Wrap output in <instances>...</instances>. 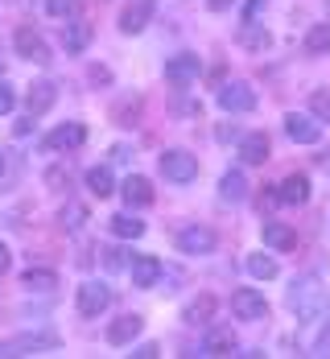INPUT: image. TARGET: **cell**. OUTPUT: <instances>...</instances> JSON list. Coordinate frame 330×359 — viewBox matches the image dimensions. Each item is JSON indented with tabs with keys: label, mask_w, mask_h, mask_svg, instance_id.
I'll return each instance as SVG.
<instances>
[{
	"label": "cell",
	"mask_w": 330,
	"mask_h": 359,
	"mask_svg": "<svg viewBox=\"0 0 330 359\" xmlns=\"http://www.w3.org/2000/svg\"><path fill=\"white\" fill-rule=\"evenodd\" d=\"M235 347H240V339H235L231 326H215V330H207V339H202V355H231Z\"/></svg>",
	"instance_id": "ac0fdd59"
},
{
	"label": "cell",
	"mask_w": 330,
	"mask_h": 359,
	"mask_svg": "<svg viewBox=\"0 0 330 359\" xmlns=\"http://www.w3.org/2000/svg\"><path fill=\"white\" fill-rule=\"evenodd\" d=\"M207 8L211 13H223V8H231V0H207Z\"/></svg>",
	"instance_id": "f35d334b"
},
{
	"label": "cell",
	"mask_w": 330,
	"mask_h": 359,
	"mask_svg": "<svg viewBox=\"0 0 330 359\" xmlns=\"http://www.w3.org/2000/svg\"><path fill=\"white\" fill-rule=\"evenodd\" d=\"M120 194H124V203H128L132 211H141V207H149V203H153V182L141 178V174H132V178H124Z\"/></svg>",
	"instance_id": "e0dca14e"
},
{
	"label": "cell",
	"mask_w": 330,
	"mask_h": 359,
	"mask_svg": "<svg viewBox=\"0 0 330 359\" xmlns=\"http://www.w3.org/2000/svg\"><path fill=\"white\" fill-rule=\"evenodd\" d=\"M231 310H235V318H248V323L268 318V302H264V293H256V289H235L231 293Z\"/></svg>",
	"instance_id": "8992f818"
},
{
	"label": "cell",
	"mask_w": 330,
	"mask_h": 359,
	"mask_svg": "<svg viewBox=\"0 0 330 359\" xmlns=\"http://www.w3.org/2000/svg\"><path fill=\"white\" fill-rule=\"evenodd\" d=\"M260 231H264V244H268L273 252H294L297 248V231L294 227H285L281 219H264Z\"/></svg>",
	"instance_id": "9a60e30c"
},
{
	"label": "cell",
	"mask_w": 330,
	"mask_h": 359,
	"mask_svg": "<svg viewBox=\"0 0 330 359\" xmlns=\"http://www.w3.org/2000/svg\"><path fill=\"white\" fill-rule=\"evenodd\" d=\"M240 161L244 165H264L268 161V137L264 133H244L240 137Z\"/></svg>",
	"instance_id": "ffe728a7"
},
{
	"label": "cell",
	"mask_w": 330,
	"mask_h": 359,
	"mask_svg": "<svg viewBox=\"0 0 330 359\" xmlns=\"http://www.w3.org/2000/svg\"><path fill=\"white\" fill-rule=\"evenodd\" d=\"M111 231L120 236V240H141L145 236V223L132 215H111Z\"/></svg>",
	"instance_id": "4316f807"
},
{
	"label": "cell",
	"mask_w": 330,
	"mask_h": 359,
	"mask_svg": "<svg viewBox=\"0 0 330 359\" xmlns=\"http://www.w3.org/2000/svg\"><path fill=\"white\" fill-rule=\"evenodd\" d=\"M13 46H17V54H21V58H29V62H41V67L54 58V54H50V46H46V37L37 34L34 25H21V29L13 34Z\"/></svg>",
	"instance_id": "277c9868"
},
{
	"label": "cell",
	"mask_w": 330,
	"mask_h": 359,
	"mask_svg": "<svg viewBox=\"0 0 330 359\" xmlns=\"http://www.w3.org/2000/svg\"><path fill=\"white\" fill-rule=\"evenodd\" d=\"M111 157L124 165V161H132V149H128V144H116V149H111Z\"/></svg>",
	"instance_id": "74e56055"
},
{
	"label": "cell",
	"mask_w": 330,
	"mask_h": 359,
	"mask_svg": "<svg viewBox=\"0 0 330 359\" xmlns=\"http://www.w3.org/2000/svg\"><path fill=\"white\" fill-rule=\"evenodd\" d=\"M248 273H252L256 281H273V277H277V260L264 256V252H252V256H248Z\"/></svg>",
	"instance_id": "83f0119b"
},
{
	"label": "cell",
	"mask_w": 330,
	"mask_h": 359,
	"mask_svg": "<svg viewBox=\"0 0 330 359\" xmlns=\"http://www.w3.org/2000/svg\"><path fill=\"white\" fill-rule=\"evenodd\" d=\"M161 174L170 182H178V186H186V182L198 178V157L186 153V149H170V153H161Z\"/></svg>",
	"instance_id": "7a4b0ae2"
},
{
	"label": "cell",
	"mask_w": 330,
	"mask_h": 359,
	"mask_svg": "<svg viewBox=\"0 0 330 359\" xmlns=\"http://www.w3.org/2000/svg\"><path fill=\"white\" fill-rule=\"evenodd\" d=\"M326 50H330V21H322L305 34V54H326Z\"/></svg>",
	"instance_id": "f1b7e54d"
},
{
	"label": "cell",
	"mask_w": 330,
	"mask_h": 359,
	"mask_svg": "<svg viewBox=\"0 0 330 359\" xmlns=\"http://www.w3.org/2000/svg\"><path fill=\"white\" fill-rule=\"evenodd\" d=\"M277 198H281L285 207H301V203H310V178H305V174H289V178L277 186Z\"/></svg>",
	"instance_id": "d6986e66"
},
{
	"label": "cell",
	"mask_w": 330,
	"mask_h": 359,
	"mask_svg": "<svg viewBox=\"0 0 330 359\" xmlns=\"http://www.w3.org/2000/svg\"><path fill=\"white\" fill-rule=\"evenodd\" d=\"M141 330H145V318H141V314H124V318H116V323L108 326V343L111 347H128Z\"/></svg>",
	"instance_id": "2e32d148"
},
{
	"label": "cell",
	"mask_w": 330,
	"mask_h": 359,
	"mask_svg": "<svg viewBox=\"0 0 330 359\" xmlns=\"http://www.w3.org/2000/svg\"><path fill=\"white\" fill-rule=\"evenodd\" d=\"M157 13V0H128L120 13V34H141Z\"/></svg>",
	"instance_id": "ba28073f"
},
{
	"label": "cell",
	"mask_w": 330,
	"mask_h": 359,
	"mask_svg": "<svg viewBox=\"0 0 330 359\" xmlns=\"http://www.w3.org/2000/svg\"><path fill=\"white\" fill-rule=\"evenodd\" d=\"M240 46H244V50H256V54H264V50L273 46V34H268L260 21H252V17H248V21H244V29H240Z\"/></svg>",
	"instance_id": "7402d4cb"
},
{
	"label": "cell",
	"mask_w": 330,
	"mask_h": 359,
	"mask_svg": "<svg viewBox=\"0 0 330 359\" xmlns=\"http://www.w3.org/2000/svg\"><path fill=\"white\" fill-rule=\"evenodd\" d=\"M13 104H17L13 87H4V83H0V116H4V111H13Z\"/></svg>",
	"instance_id": "e575fe53"
},
{
	"label": "cell",
	"mask_w": 330,
	"mask_h": 359,
	"mask_svg": "<svg viewBox=\"0 0 330 359\" xmlns=\"http://www.w3.org/2000/svg\"><path fill=\"white\" fill-rule=\"evenodd\" d=\"M87 190H91L95 198H108L111 190H116V182H111V170H108V165H91V170H87Z\"/></svg>",
	"instance_id": "484cf974"
},
{
	"label": "cell",
	"mask_w": 330,
	"mask_h": 359,
	"mask_svg": "<svg viewBox=\"0 0 330 359\" xmlns=\"http://www.w3.org/2000/svg\"><path fill=\"white\" fill-rule=\"evenodd\" d=\"M198 74H202V62H198V54H174V58L165 62V79H170L174 87H190Z\"/></svg>",
	"instance_id": "30bf717a"
},
{
	"label": "cell",
	"mask_w": 330,
	"mask_h": 359,
	"mask_svg": "<svg viewBox=\"0 0 330 359\" xmlns=\"http://www.w3.org/2000/svg\"><path fill=\"white\" fill-rule=\"evenodd\" d=\"M178 248L186 252V256H211V252L219 248V236L211 231V227H182L178 231Z\"/></svg>",
	"instance_id": "3957f363"
},
{
	"label": "cell",
	"mask_w": 330,
	"mask_h": 359,
	"mask_svg": "<svg viewBox=\"0 0 330 359\" xmlns=\"http://www.w3.org/2000/svg\"><path fill=\"white\" fill-rule=\"evenodd\" d=\"M21 285L29 289V293H50V289L58 285V273L54 269H25L21 273Z\"/></svg>",
	"instance_id": "d4e9b609"
},
{
	"label": "cell",
	"mask_w": 330,
	"mask_h": 359,
	"mask_svg": "<svg viewBox=\"0 0 330 359\" xmlns=\"http://www.w3.org/2000/svg\"><path fill=\"white\" fill-rule=\"evenodd\" d=\"M54 100H58V83L41 79V83L29 87V95H25V111H29V116H46V111L54 108Z\"/></svg>",
	"instance_id": "5bb4252c"
},
{
	"label": "cell",
	"mask_w": 330,
	"mask_h": 359,
	"mask_svg": "<svg viewBox=\"0 0 330 359\" xmlns=\"http://www.w3.org/2000/svg\"><path fill=\"white\" fill-rule=\"evenodd\" d=\"M285 133H289V141H297V144H318L322 141L318 116H301V111H289V116H285Z\"/></svg>",
	"instance_id": "52a82bcc"
},
{
	"label": "cell",
	"mask_w": 330,
	"mask_h": 359,
	"mask_svg": "<svg viewBox=\"0 0 330 359\" xmlns=\"http://www.w3.org/2000/svg\"><path fill=\"white\" fill-rule=\"evenodd\" d=\"M91 83H95V87H99V83L108 87V83H111V71H108V67H91Z\"/></svg>",
	"instance_id": "d590c367"
},
{
	"label": "cell",
	"mask_w": 330,
	"mask_h": 359,
	"mask_svg": "<svg viewBox=\"0 0 330 359\" xmlns=\"http://www.w3.org/2000/svg\"><path fill=\"white\" fill-rule=\"evenodd\" d=\"M0 174H4V153H0Z\"/></svg>",
	"instance_id": "60d3db41"
},
{
	"label": "cell",
	"mask_w": 330,
	"mask_h": 359,
	"mask_svg": "<svg viewBox=\"0 0 330 359\" xmlns=\"http://www.w3.org/2000/svg\"><path fill=\"white\" fill-rule=\"evenodd\" d=\"M289 310H297V318H301V323L322 318V310H326V289L318 285L314 277L294 281V285H289Z\"/></svg>",
	"instance_id": "6da1fadb"
},
{
	"label": "cell",
	"mask_w": 330,
	"mask_h": 359,
	"mask_svg": "<svg viewBox=\"0 0 330 359\" xmlns=\"http://www.w3.org/2000/svg\"><path fill=\"white\" fill-rule=\"evenodd\" d=\"M211 314H215V297H211V293L194 297V302L182 310V318H186L190 326H207V323H211Z\"/></svg>",
	"instance_id": "cb8c5ba5"
},
{
	"label": "cell",
	"mask_w": 330,
	"mask_h": 359,
	"mask_svg": "<svg viewBox=\"0 0 330 359\" xmlns=\"http://www.w3.org/2000/svg\"><path fill=\"white\" fill-rule=\"evenodd\" d=\"M54 347H58L54 334H25V339H13V343H0V359L37 355V351H54Z\"/></svg>",
	"instance_id": "9c48e42d"
},
{
	"label": "cell",
	"mask_w": 330,
	"mask_h": 359,
	"mask_svg": "<svg viewBox=\"0 0 330 359\" xmlns=\"http://www.w3.org/2000/svg\"><path fill=\"white\" fill-rule=\"evenodd\" d=\"M108 306H111V289L108 285H99V281L78 285V314H83V318H99Z\"/></svg>",
	"instance_id": "5b68a950"
},
{
	"label": "cell",
	"mask_w": 330,
	"mask_h": 359,
	"mask_svg": "<svg viewBox=\"0 0 330 359\" xmlns=\"http://www.w3.org/2000/svg\"><path fill=\"white\" fill-rule=\"evenodd\" d=\"M128 273H132V285L137 289H153L161 281V273H165V264L157 260V256H132V264H128Z\"/></svg>",
	"instance_id": "7c38bea8"
},
{
	"label": "cell",
	"mask_w": 330,
	"mask_h": 359,
	"mask_svg": "<svg viewBox=\"0 0 330 359\" xmlns=\"http://www.w3.org/2000/svg\"><path fill=\"white\" fill-rule=\"evenodd\" d=\"M4 269H8V248L0 244V273H4Z\"/></svg>",
	"instance_id": "ab89813d"
},
{
	"label": "cell",
	"mask_w": 330,
	"mask_h": 359,
	"mask_svg": "<svg viewBox=\"0 0 330 359\" xmlns=\"http://www.w3.org/2000/svg\"><path fill=\"white\" fill-rule=\"evenodd\" d=\"M157 351H161V347H157V343H141V347H137V351H132V355H137V359H153V355H157Z\"/></svg>",
	"instance_id": "8d00e7d4"
},
{
	"label": "cell",
	"mask_w": 330,
	"mask_h": 359,
	"mask_svg": "<svg viewBox=\"0 0 330 359\" xmlns=\"http://www.w3.org/2000/svg\"><path fill=\"white\" fill-rule=\"evenodd\" d=\"M219 198L223 203H244V198H248V178H244L240 170H227L219 178Z\"/></svg>",
	"instance_id": "603a6c76"
},
{
	"label": "cell",
	"mask_w": 330,
	"mask_h": 359,
	"mask_svg": "<svg viewBox=\"0 0 330 359\" xmlns=\"http://www.w3.org/2000/svg\"><path fill=\"white\" fill-rule=\"evenodd\" d=\"M83 223H87V207H83V203H67V207H62V227L78 231Z\"/></svg>",
	"instance_id": "4dcf8cb0"
},
{
	"label": "cell",
	"mask_w": 330,
	"mask_h": 359,
	"mask_svg": "<svg viewBox=\"0 0 330 359\" xmlns=\"http://www.w3.org/2000/svg\"><path fill=\"white\" fill-rule=\"evenodd\" d=\"M104 264H108V269H124V252L120 248H104Z\"/></svg>",
	"instance_id": "836d02e7"
},
{
	"label": "cell",
	"mask_w": 330,
	"mask_h": 359,
	"mask_svg": "<svg viewBox=\"0 0 330 359\" xmlns=\"http://www.w3.org/2000/svg\"><path fill=\"white\" fill-rule=\"evenodd\" d=\"M46 8H50L54 17H62V21H67V17H78V13H83V8H78V0H46Z\"/></svg>",
	"instance_id": "d6a6232c"
},
{
	"label": "cell",
	"mask_w": 330,
	"mask_h": 359,
	"mask_svg": "<svg viewBox=\"0 0 330 359\" xmlns=\"http://www.w3.org/2000/svg\"><path fill=\"white\" fill-rule=\"evenodd\" d=\"M83 141H87V128H83V124H62V128H54L41 144H46L50 153H58V149H78Z\"/></svg>",
	"instance_id": "44dd1931"
},
{
	"label": "cell",
	"mask_w": 330,
	"mask_h": 359,
	"mask_svg": "<svg viewBox=\"0 0 330 359\" xmlns=\"http://www.w3.org/2000/svg\"><path fill=\"white\" fill-rule=\"evenodd\" d=\"M310 116H318V120H330V87H318V91L310 95Z\"/></svg>",
	"instance_id": "1f68e13d"
},
{
	"label": "cell",
	"mask_w": 330,
	"mask_h": 359,
	"mask_svg": "<svg viewBox=\"0 0 330 359\" xmlns=\"http://www.w3.org/2000/svg\"><path fill=\"white\" fill-rule=\"evenodd\" d=\"M87 41H91V21L83 13L71 17V21H62V46H67V54H83Z\"/></svg>",
	"instance_id": "4fadbf2b"
},
{
	"label": "cell",
	"mask_w": 330,
	"mask_h": 359,
	"mask_svg": "<svg viewBox=\"0 0 330 359\" xmlns=\"http://www.w3.org/2000/svg\"><path fill=\"white\" fill-rule=\"evenodd\" d=\"M219 108L223 111H252L256 108V91L248 83H223L219 87Z\"/></svg>",
	"instance_id": "8fae6325"
},
{
	"label": "cell",
	"mask_w": 330,
	"mask_h": 359,
	"mask_svg": "<svg viewBox=\"0 0 330 359\" xmlns=\"http://www.w3.org/2000/svg\"><path fill=\"white\" fill-rule=\"evenodd\" d=\"M137 116H141V100H120V104L111 108V120H116L120 128H132Z\"/></svg>",
	"instance_id": "f546056e"
}]
</instances>
